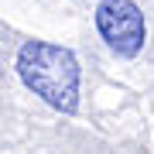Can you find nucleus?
<instances>
[{
    "instance_id": "nucleus-2",
    "label": "nucleus",
    "mask_w": 154,
    "mask_h": 154,
    "mask_svg": "<svg viewBox=\"0 0 154 154\" xmlns=\"http://www.w3.org/2000/svg\"><path fill=\"white\" fill-rule=\"evenodd\" d=\"M96 28L103 34V41L123 58H134L147 38L144 14L134 0H103L96 7Z\"/></svg>"
},
{
    "instance_id": "nucleus-1",
    "label": "nucleus",
    "mask_w": 154,
    "mask_h": 154,
    "mask_svg": "<svg viewBox=\"0 0 154 154\" xmlns=\"http://www.w3.org/2000/svg\"><path fill=\"white\" fill-rule=\"evenodd\" d=\"M17 75L34 96L62 113H72L79 106V62L62 45L28 41L17 51Z\"/></svg>"
}]
</instances>
